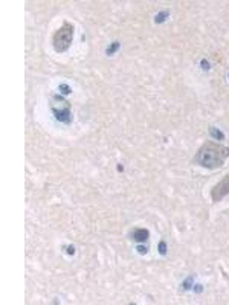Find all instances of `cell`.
I'll return each instance as SVG.
<instances>
[{
  "label": "cell",
  "mask_w": 229,
  "mask_h": 305,
  "mask_svg": "<svg viewBox=\"0 0 229 305\" xmlns=\"http://www.w3.org/2000/svg\"><path fill=\"white\" fill-rule=\"evenodd\" d=\"M229 157V148L214 143V142H206L205 145H202V148L197 151L195 156V162L208 170H215L223 166L225 160Z\"/></svg>",
  "instance_id": "1"
},
{
  "label": "cell",
  "mask_w": 229,
  "mask_h": 305,
  "mask_svg": "<svg viewBox=\"0 0 229 305\" xmlns=\"http://www.w3.org/2000/svg\"><path fill=\"white\" fill-rule=\"evenodd\" d=\"M73 32H75V28L70 22H64L53 34L52 37V44H53V49L55 52H66L70 44H72V40H73Z\"/></svg>",
  "instance_id": "2"
},
{
  "label": "cell",
  "mask_w": 229,
  "mask_h": 305,
  "mask_svg": "<svg viewBox=\"0 0 229 305\" xmlns=\"http://www.w3.org/2000/svg\"><path fill=\"white\" fill-rule=\"evenodd\" d=\"M229 194V174H226L223 177V180L222 182H219L214 188H212V191H211V198L214 200V201H220L223 197H226Z\"/></svg>",
  "instance_id": "3"
},
{
  "label": "cell",
  "mask_w": 229,
  "mask_h": 305,
  "mask_svg": "<svg viewBox=\"0 0 229 305\" xmlns=\"http://www.w3.org/2000/svg\"><path fill=\"white\" fill-rule=\"evenodd\" d=\"M52 111H53V115H55V118L58 119V121H61V122H64V124H69L70 121H72V118H70V107H69V102H66L61 108H52Z\"/></svg>",
  "instance_id": "4"
},
{
  "label": "cell",
  "mask_w": 229,
  "mask_h": 305,
  "mask_svg": "<svg viewBox=\"0 0 229 305\" xmlns=\"http://www.w3.org/2000/svg\"><path fill=\"white\" fill-rule=\"evenodd\" d=\"M133 240L137 241V243H144V241H147L148 240V237H150V232L147 230V229H142V227H137L133 230Z\"/></svg>",
  "instance_id": "5"
},
{
  "label": "cell",
  "mask_w": 229,
  "mask_h": 305,
  "mask_svg": "<svg viewBox=\"0 0 229 305\" xmlns=\"http://www.w3.org/2000/svg\"><path fill=\"white\" fill-rule=\"evenodd\" d=\"M209 133H211V136H212L214 139H219V140H223V139H225V134L219 130V128H215V127H209Z\"/></svg>",
  "instance_id": "6"
},
{
  "label": "cell",
  "mask_w": 229,
  "mask_h": 305,
  "mask_svg": "<svg viewBox=\"0 0 229 305\" xmlns=\"http://www.w3.org/2000/svg\"><path fill=\"white\" fill-rule=\"evenodd\" d=\"M170 15V12L168 11H162V12H159L156 17H154V22L156 23H164L165 20H167V17Z\"/></svg>",
  "instance_id": "7"
},
{
  "label": "cell",
  "mask_w": 229,
  "mask_h": 305,
  "mask_svg": "<svg viewBox=\"0 0 229 305\" xmlns=\"http://www.w3.org/2000/svg\"><path fill=\"white\" fill-rule=\"evenodd\" d=\"M118 49H119V41H113V43H112V46H110V47L105 50V53H107V55H113V53H115Z\"/></svg>",
  "instance_id": "8"
},
{
  "label": "cell",
  "mask_w": 229,
  "mask_h": 305,
  "mask_svg": "<svg viewBox=\"0 0 229 305\" xmlns=\"http://www.w3.org/2000/svg\"><path fill=\"white\" fill-rule=\"evenodd\" d=\"M159 252H160V255H165L167 253V243L165 241H160L159 243Z\"/></svg>",
  "instance_id": "9"
},
{
  "label": "cell",
  "mask_w": 229,
  "mask_h": 305,
  "mask_svg": "<svg viewBox=\"0 0 229 305\" xmlns=\"http://www.w3.org/2000/svg\"><path fill=\"white\" fill-rule=\"evenodd\" d=\"M191 282H192V276H189L185 282H183V288L185 290H188V288H191Z\"/></svg>",
  "instance_id": "10"
},
{
  "label": "cell",
  "mask_w": 229,
  "mask_h": 305,
  "mask_svg": "<svg viewBox=\"0 0 229 305\" xmlns=\"http://www.w3.org/2000/svg\"><path fill=\"white\" fill-rule=\"evenodd\" d=\"M60 90H63L64 95H69V93H70V87H67L66 84H61V86H60Z\"/></svg>",
  "instance_id": "11"
},
{
  "label": "cell",
  "mask_w": 229,
  "mask_h": 305,
  "mask_svg": "<svg viewBox=\"0 0 229 305\" xmlns=\"http://www.w3.org/2000/svg\"><path fill=\"white\" fill-rule=\"evenodd\" d=\"M200 66H202V69H205V70L209 69V63H208L206 60H202V61H200Z\"/></svg>",
  "instance_id": "12"
},
{
  "label": "cell",
  "mask_w": 229,
  "mask_h": 305,
  "mask_svg": "<svg viewBox=\"0 0 229 305\" xmlns=\"http://www.w3.org/2000/svg\"><path fill=\"white\" fill-rule=\"evenodd\" d=\"M137 252H139L140 255H145V253H147V247H142V246H139V247H137Z\"/></svg>",
  "instance_id": "13"
},
{
  "label": "cell",
  "mask_w": 229,
  "mask_h": 305,
  "mask_svg": "<svg viewBox=\"0 0 229 305\" xmlns=\"http://www.w3.org/2000/svg\"><path fill=\"white\" fill-rule=\"evenodd\" d=\"M67 253H69V255H73V253H75V249H73V246L67 247Z\"/></svg>",
  "instance_id": "14"
},
{
  "label": "cell",
  "mask_w": 229,
  "mask_h": 305,
  "mask_svg": "<svg viewBox=\"0 0 229 305\" xmlns=\"http://www.w3.org/2000/svg\"><path fill=\"white\" fill-rule=\"evenodd\" d=\"M195 291H202V285H195Z\"/></svg>",
  "instance_id": "15"
}]
</instances>
